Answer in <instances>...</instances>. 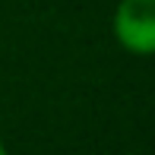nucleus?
Returning a JSON list of instances; mask_svg holds the SVG:
<instances>
[{
	"mask_svg": "<svg viewBox=\"0 0 155 155\" xmlns=\"http://www.w3.org/2000/svg\"><path fill=\"white\" fill-rule=\"evenodd\" d=\"M0 155H6V149H3V146H0Z\"/></svg>",
	"mask_w": 155,
	"mask_h": 155,
	"instance_id": "nucleus-2",
	"label": "nucleus"
},
{
	"mask_svg": "<svg viewBox=\"0 0 155 155\" xmlns=\"http://www.w3.org/2000/svg\"><path fill=\"white\" fill-rule=\"evenodd\" d=\"M114 29L124 48L149 54L155 48V0H124L117 6Z\"/></svg>",
	"mask_w": 155,
	"mask_h": 155,
	"instance_id": "nucleus-1",
	"label": "nucleus"
}]
</instances>
